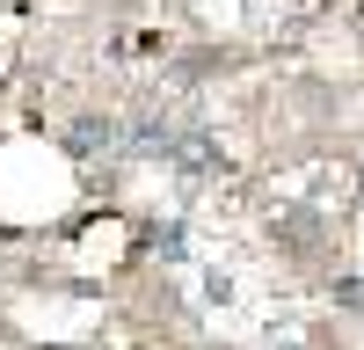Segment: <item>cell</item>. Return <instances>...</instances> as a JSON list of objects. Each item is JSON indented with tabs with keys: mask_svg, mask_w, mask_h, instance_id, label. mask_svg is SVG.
<instances>
[{
	"mask_svg": "<svg viewBox=\"0 0 364 350\" xmlns=\"http://www.w3.org/2000/svg\"><path fill=\"white\" fill-rule=\"evenodd\" d=\"M117 146H124V124H117V117H80V124L66 132V154H80V161L117 154Z\"/></svg>",
	"mask_w": 364,
	"mask_h": 350,
	"instance_id": "cell-2",
	"label": "cell"
},
{
	"mask_svg": "<svg viewBox=\"0 0 364 350\" xmlns=\"http://www.w3.org/2000/svg\"><path fill=\"white\" fill-rule=\"evenodd\" d=\"M336 299H343V307L357 314V307H364V277H343V285H336Z\"/></svg>",
	"mask_w": 364,
	"mask_h": 350,
	"instance_id": "cell-5",
	"label": "cell"
},
{
	"mask_svg": "<svg viewBox=\"0 0 364 350\" xmlns=\"http://www.w3.org/2000/svg\"><path fill=\"white\" fill-rule=\"evenodd\" d=\"M182 175H211L219 168V146H211V132H197V124H182V139H175V154H168Z\"/></svg>",
	"mask_w": 364,
	"mask_h": 350,
	"instance_id": "cell-3",
	"label": "cell"
},
{
	"mask_svg": "<svg viewBox=\"0 0 364 350\" xmlns=\"http://www.w3.org/2000/svg\"><path fill=\"white\" fill-rule=\"evenodd\" d=\"M175 139H182V124H168V117H132V124H124V154H139V161H168Z\"/></svg>",
	"mask_w": 364,
	"mask_h": 350,
	"instance_id": "cell-1",
	"label": "cell"
},
{
	"mask_svg": "<svg viewBox=\"0 0 364 350\" xmlns=\"http://www.w3.org/2000/svg\"><path fill=\"white\" fill-rule=\"evenodd\" d=\"M154 248H161V255H168V262H182V226H175V219H168V226H161V233H154Z\"/></svg>",
	"mask_w": 364,
	"mask_h": 350,
	"instance_id": "cell-4",
	"label": "cell"
}]
</instances>
